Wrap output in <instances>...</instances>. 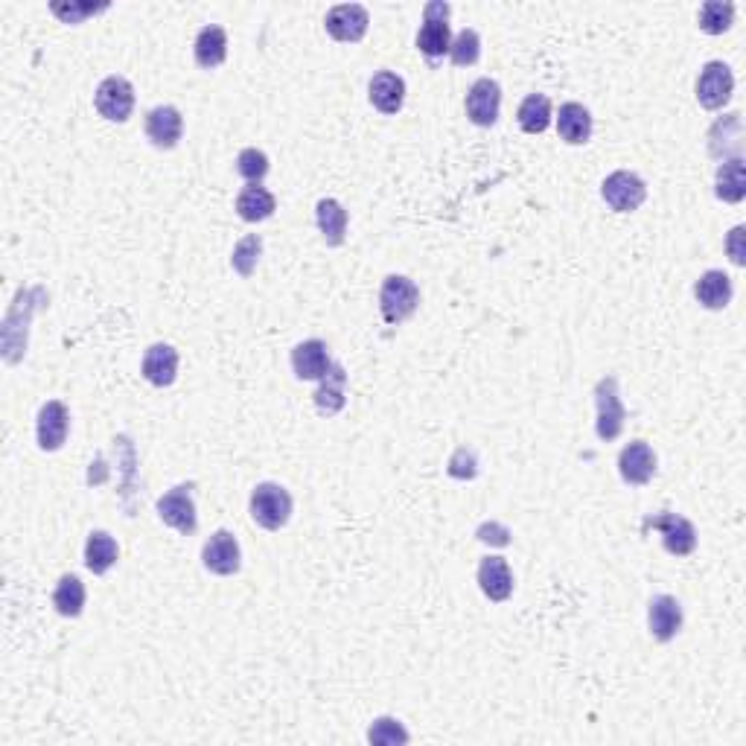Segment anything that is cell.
I'll return each instance as SVG.
<instances>
[{
    "label": "cell",
    "instance_id": "cell-1",
    "mask_svg": "<svg viewBox=\"0 0 746 746\" xmlns=\"http://www.w3.org/2000/svg\"><path fill=\"white\" fill-rule=\"evenodd\" d=\"M251 516L260 528L266 531H280L289 516H292V496L280 484H257L251 493Z\"/></svg>",
    "mask_w": 746,
    "mask_h": 746
},
{
    "label": "cell",
    "instance_id": "cell-2",
    "mask_svg": "<svg viewBox=\"0 0 746 746\" xmlns=\"http://www.w3.org/2000/svg\"><path fill=\"white\" fill-rule=\"evenodd\" d=\"M449 3L443 0H432L426 3L423 9V27L417 33V50L426 56V59H441L449 53L452 47V33H449Z\"/></svg>",
    "mask_w": 746,
    "mask_h": 746
},
{
    "label": "cell",
    "instance_id": "cell-3",
    "mask_svg": "<svg viewBox=\"0 0 746 746\" xmlns=\"http://www.w3.org/2000/svg\"><path fill=\"white\" fill-rule=\"evenodd\" d=\"M417 306H420V289L414 280H408L403 274L385 277V283L379 289V309H382V318L388 324H403L406 318L414 315Z\"/></svg>",
    "mask_w": 746,
    "mask_h": 746
},
{
    "label": "cell",
    "instance_id": "cell-4",
    "mask_svg": "<svg viewBox=\"0 0 746 746\" xmlns=\"http://www.w3.org/2000/svg\"><path fill=\"white\" fill-rule=\"evenodd\" d=\"M595 406H598V438L601 441H615L624 429V403L618 394V379L615 376H604L595 385Z\"/></svg>",
    "mask_w": 746,
    "mask_h": 746
},
{
    "label": "cell",
    "instance_id": "cell-5",
    "mask_svg": "<svg viewBox=\"0 0 746 746\" xmlns=\"http://www.w3.org/2000/svg\"><path fill=\"white\" fill-rule=\"evenodd\" d=\"M94 105L108 123H126L135 111V88L123 76H108L97 88Z\"/></svg>",
    "mask_w": 746,
    "mask_h": 746
},
{
    "label": "cell",
    "instance_id": "cell-6",
    "mask_svg": "<svg viewBox=\"0 0 746 746\" xmlns=\"http://www.w3.org/2000/svg\"><path fill=\"white\" fill-rule=\"evenodd\" d=\"M158 516L175 528L178 534L190 537L199 525V516H196V502H193V487L190 484H178L172 487L167 496L158 499Z\"/></svg>",
    "mask_w": 746,
    "mask_h": 746
},
{
    "label": "cell",
    "instance_id": "cell-7",
    "mask_svg": "<svg viewBox=\"0 0 746 746\" xmlns=\"http://www.w3.org/2000/svg\"><path fill=\"white\" fill-rule=\"evenodd\" d=\"M601 196H604V202L610 204L615 213H633L647 199V187L636 172L618 170L604 181Z\"/></svg>",
    "mask_w": 746,
    "mask_h": 746
},
{
    "label": "cell",
    "instance_id": "cell-8",
    "mask_svg": "<svg viewBox=\"0 0 746 746\" xmlns=\"http://www.w3.org/2000/svg\"><path fill=\"white\" fill-rule=\"evenodd\" d=\"M650 528H656L662 534L665 551L674 557H688L697 548V531L685 516H677V513L650 516V519H645V531H650Z\"/></svg>",
    "mask_w": 746,
    "mask_h": 746
},
{
    "label": "cell",
    "instance_id": "cell-9",
    "mask_svg": "<svg viewBox=\"0 0 746 746\" xmlns=\"http://www.w3.org/2000/svg\"><path fill=\"white\" fill-rule=\"evenodd\" d=\"M368 24H371V15L362 3H341V6H333L324 18V27L327 33L333 35L336 41H344V44H356L362 41L365 33H368Z\"/></svg>",
    "mask_w": 746,
    "mask_h": 746
},
{
    "label": "cell",
    "instance_id": "cell-10",
    "mask_svg": "<svg viewBox=\"0 0 746 746\" xmlns=\"http://www.w3.org/2000/svg\"><path fill=\"white\" fill-rule=\"evenodd\" d=\"M732 91H735V76H732L729 65L709 62L700 73V79H697V100H700V105L709 108V111H717V108H723L726 102L732 100Z\"/></svg>",
    "mask_w": 746,
    "mask_h": 746
},
{
    "label": "cell",
    "instance_id": "cell-11",
    "mask_svg": "<svg viewBox=\"0 0 746 746\" xmlns=\"http://www.w3.org/2000/svg\"><path fill=\"white\" fill-rule=\"evenodd\" d=\"M467 117L473 120L475 126L490 129L499 120V108H502V88L496 79H478L473 82V88L467 91Z\"/></svg>",
    "mask_w": 746,
    "mask_h": 746
},
{
    "label": "cell",
    "instance_id": "cell-12",
    "mask_svg": "<svg viewBox=\"0 0 746 746\" xmlns=\"http://www.w3.org/2000/svg\"><path fill=\"white\" fill-rule=\"evenodd\" d=\"M239 560H242V554H239V543L237 537L231 534V531H216L202 548V563L207 572H213V575H237L239 572Z\"/></svg>",
    "mask_w": 746,
    "mask_h": 746
},
{
    "label": "cell",
    "instance_id": "cell-13",
    "mask_svg": "<svg viewBox=\"0 0 746 746\" xmlns=\"http://www.w3.org/2000/svg\"><path fill=\"white\" fill-rule=\"evenodd\" d=\"M68 429H70V414L65 403H59V400H50V403H44L41 411H38V429H35V435H38V446L44 449V452H56V449H62V443L68 441Z\"/></svg>",
    "mask_w": 746,
    "mask_h": 746
},
{
    "label": "cell",
    "instance_id": "cell-14",
    "mask_svg": "<svg viewBox=\"0 0 746 746\" xmlns=\"http://www.w3.org/2000/svg\"><path fill=\"white\" fill-rule=\"evenodd\" d=\"M618 473L627 484L642 487L653 475H656V452L650 449V443L633 441L627 443L618 455Z\"/></svg>",
    "mask_w": 746,
    "mask_h": 746
},
{
    "label": "cell",
    "instance_id": "cell-15",
    "mask_svg": "<svg viewBox=\"0 0 746 746\" xmlns=\"http://www.w3.org/2000/svg\"><path fill=\"white\" fill-rule=\"evenodd\" d=\"M184 132V117L175 105H158L149 111L146 117V137L158 146V149H172Z\"/></svg>",
    "mask_w": 746,
    "mask_h": 746
},
{
    "label": "cell",
    "instance_id": "cell-16",
    "mask_svg": "<svg viewBox=\"0 0 746 746\" xmlns=\"http://www.w3.org/2000/svg\"><path fill=\"white\" fill-rule=\"evenodd\" d=\"M292 368H295V376H298V379H324L327 371L333 368L330 353H327V344L318 339L301 341V344L292 350Z\"/></svg>",
    "mask_w": 746,
    "mask_h": 746
},
{
    "label": "cell",
    "instance_id": "cell-17",
    "mask_svg": "<svg viewBox=\"0 0 746 746\" xmlns=\"http://www.w3.org/2000/svg\"><path fill=\"white\" fill-rule=\"evenodd\" d=\"M647 621H650V633L659 639V642H671L682 627V607H679L677 598L671 595H656L650 601V610H647Z\"/></svg>",
    "mask_w": 746,
    "mask_h": 746
},
{
    "label": "cell",
    "instance_id": "cell-18",
    "mask_svg": "<svg viewBox=\"0 0 746 746\" xmlns=\"http://www.w3.org/2000/svg\"><path fill=\"white\" fill-rule=\"evenodd\" d=\"M478 586L490 601H508L513 592V575L505 557H487L478 566Z\"/></svg>",
    "mask_w": 746,
    "mask_h": 746
},
{
    "label": "cell",
    "instance_id": "cell-19",
    "mask_svg": "<svg viewBox=\"0 0 746 746\" xmlns=\"http://www.w3.org/2000/svg\"><path fill=\"white\" fill-rule=\"evenodd\" d=\"M143 376L155 388H167L178 376V353L170 344H152L143 356Z\"/></svg>",
    "mask_w": 746,
    "mask_h": 746
},
{
    "label": "cell",
    "instance_id": "cell-20",
    "mask_svg": "<svg viewBox=\"0 0 746 746\" xmlns=\"http://www.w3.org/2000/svg\"><path fill=\"white\" fill-rule=\"evenodd\" d=\"M368 91H371L373 108L382 111V114H397L403 108V102H406V82L391 70L376 73Z\"/></svg>",
    "mask_w": 746,
    "mask_h": 746
},
{
    "label": "cell",
    "instance_id": "cell-21",
    "mask_svg": "<svg viewBox=\"0 0 746 746\" xmlns=\"http://www.w3.org/2000/svg\"><path fill=\"white\" fill-rule=\"evenodd\" d=\"M344 388H347V373L341 365L333 362V368L327 371V376L321 379V385H318V391L312 394L315 397V408L324 414V417H333V414H339L344 403H347V397H344Z\"/></svg>",
    "mask_w": 746,
    "mask_h": 746
},
{
    "label": "cell",
    "instance_id": "cell-22",
    "mask_svg": "<svg viewBox=\"0 0 746 746\" xmlns=\"http://www.w3.org/2000/svg\"><path fill=\"white\" fill-rule=\"evenodd\" d=\"M557 132L572 146L586 143L592 137V114L580 102H563L560 117H557Z\"/></svg>",
    "mask_w": 746,
    "mask_h": 746
},
{
    "label": "cell",
    "instance_id": "cell-23",
    "mask_svg": "<svg viewBox=\"0 0 746 746\" xmlns=\"http://www.w3.org/2000/svg\"><path fill=\"white\" fill-rule=\"evenodd\" d=\"M714 193L720 202L738 204L746 196V164L741 158H732L726 164L717 167V178H714Z\"/></svg>",
    "mask_w": 746,
    "mask_h": 746
},
{
    "label": "cell",
    "instance_id": "cell-24",
    "mask_svg": "<svg viewBox=\"0 0 746 746\" xmlns=\"http://www.w3.org/2000/svg\"><path fill=\"white\" fill-rule=\"evenodd\" d=\"M228 56V33L216 24L204 27L202 33L196 35V65L204 70L219 68Z\"/></svg>",
    "mask_w": 746,
    "mask_h": 746
},
{
    "label": "cell",
    "instance_id": "cell-25",
    "mask_svg": "<svg viewBox=\"0 0 746 746\" xmlns=\"http://www.w3.org/2000/svg\"><path fill=\"white\" fill-rule=\"evenodd\" d=\"M694 295L706 309H726L732 301V280H729V274L712 269L697 280Z\"/></svg>",
    "mask_w": 746,
    "mask_h": 746
},
{
    "label": "cell",
    "instance_id": "cell-26",
    "mask_svg": "<svg viewBox=\"0 0 746 746\" xmlns=\"http://www.w3.org/2000/svg\"><path fill=\"white\" fill-rule=\"evenodd\" d=\"M318 231L324 234L327 245H341L347 237V210L336 199H321L315 207Z\"/></svg>",
    "mask_w": 746,
    "mask_h": 746
},
{
    "label": "cell",
    "instance_id": "cell-27",
    "mask_svg": "<svg viewBox=\"0 0 746 746\" xmlns=\"http://www.w3.org/2000/svg\"><path fill=\"white\" fill-rule=\"evenodd\" d=\"M274 210H277L274 196L266 187H260V184H251V187H245V190L239 193L237 213L245 222H263V219L272 216Z\"/></svg>",
    "mask_w": 746,
    "mask_h": 746
},
{
    "label": "cell",
    "instance_id": "cell-28",
    "mask_svg": "<svg viewBox=\"0 0 746 746\" xmlns=\"http://www.w3.org/2000/svg\"><path fill=\"white\" fill-rule=\"evenodd\" d=\"M516 117H519L522 132H528V135H543L545 129L551 126V100H548L545 94H531V97L522 100Z\"/></svg>",
    "mask_w": 746,
    "mask_h": 746
},
{
    "label": "cell",
    "instance_id": "cell-29",
    "mask_svg": "<svg viewBox=\"0 0 746 746\" xmlns=\"http://www.w3.org/2000/svg\"><path fill=\"white\" fill-rule=\"evenodd\" d=\"M117 554H120L117 543L105 531H94L85 543V566L94 575H105L117 563Z\"/></svg>",
    "mask_w": 746,
    "mask_h": 746
},
{
    "label": "cell",
    "instance_id": "cell-30",
    "mask_svg": "<svg viewBox=\"0 0 746 746\" xmlns=\"http://www.w3.org/2000/svg\"><path fill=\"white\" fill-rule=\"evenodd\" d=\"M53 607L65 618H76L85 607V583L76 575L62 577L56 583V592H53Z\"/></svg>",
    "mask_w": 746,
    "mask_h": 746
},
{
    "label": "cell",
    "instance_id": "cell-31",
    "mask_svg": "<svg viewBox=\"0 0 746 746\" xmlns=\"http://www.w3.org/2000/svg\"><path fill=\"white\" fill-rule=\"evenodd\" d=\"M735 24V3H720L709 0L700 9V30L709 35H723Z\"/></svg>",
    "mask_w": 746,
    "mask_h": 746
},
{
    "label": "cell",
    "instance_id": "cell-32",
    "mask_svg": "<svg viewBox=\"0 0 746 746\" xmlns=\"http://www.w3.org/2000/svg\"><path fill=\"white\" fill-rule=\"evenodd\" d=\"M260 254H263V239L257 237V234L239 239L237 248H234V257H231L234 272L242 274V277H251L254 269H257V263H260Z\"/></svg>",
    "mask_w": 746,
    "mask_h": 746
},
{
    "label": "cell",
    "instance_id": "cell-33",
    "mask_svg": "<svg viewBox=\"0 0 746 746\" xmlns=\"http://www.w3.org/2000/svg\"><path fill=\"white\" fill-rule=\"evenodd\" d=\"M478 56H481V38H478L475 30H461V33L455 35V41H452V47H449L452 65L470 68V65L478 62Z\"/></svg>",
    "mask_w": 746,
    "mask_h": 746
},
{
    "label": "cell",
    "instance_id": "cell-34",
    "mask_svg": "<svg viewBox=\"0 0 746 746\" xmlns=\"http://www.w3.org/2000/svg\"><path fill=\"white\" fill-rule=\"evenodd\" d=\"M237 172L245 181L260 184V181L266 178V172H269V158H266V152H260V149H242L237 158Z\"/></svg>",
    "mask_w": 746,
    "mask_h": 746
},
{
    "label": "cell",
    "instance_id": "cell-35",
    "mask_svg": "<svg viewBox=\"0 0 746 746\" xmlns=\"http://www.w3.org/2000/svg\"><path fill=\"white\" fill-rule=\"evenodd\" d=\"M368 741L382 746L408 744V732L400 726V720H394V717H379L371 726V732H368Z\"/></svg>",
    "mask_w": 746,
    "mask_h": 746
},
{
    "label": "cell",
    "instance_id": "cell-36",
    "mask_svg": "<svg viewBox=\"0 0 746 746\" xmlns=\"http://www.w3.org/2000/svg\"><path fill=\"white\" fill-rule=\"evenodd\" d=\"M50 9L65 24H82L88 15H97L102 9H108V3H53Z\"/></svg>",
    "mask_w": 746,
    "mask_h": 746
},
{
    "label": "cell",
    "instance_id": "cell-37",
    "mask_svg": "<svg viewBox=\"0 0 746 746\" xmlns=\"http://www.w3.org/2000/svg\"><path fill=\"white\" fill-rule=\"evenodd\" d=\"M478 473V461H475L473 449H458L449 461V475L452 478H473Z\"/></svg>",
    "mask_w": 746,
    "mask_h": 746
},
{
    "label": "cell",
    "instance_id": "cell-38",
    "mask_svg": "<svg viewBox=\"0 0 746 746\" xmlns=\"http://www.w3.org/2000/svg\"><path fill=\"white\" fill-rule=\"evenodd\" d=\"M726 248H729V257H732V263L735 266H744V257H746V251H744V225H738L732 234H729V239H726Z\"/></svg>",
    "mask_w": 746,
    "mask_h": 746
},
{
    "label": "cell",
    "instance_id": "cell-39",
    "mask_svg": "<svg viewBox=\"0 0 746 746\" xmlns=\"http://www.w3.org/2000/svg\"><path fill=\"white\" fill-rule=\"evenodd\" d=\"M508 528H502V525H481L478 528V540L481 543H490V545H508Z\"/></svg>",
    "mask_w": 746,
    "mask_h": 746
}]
</instances>
